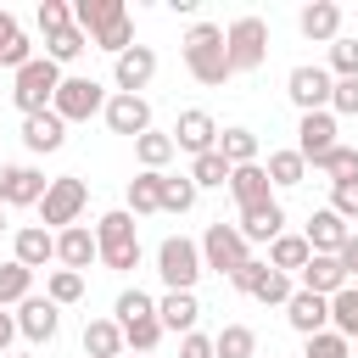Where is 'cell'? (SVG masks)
Here are the masks:
<instances>
[{"instance_id":"1","label":"cell","mask_w":358,"mask_h":358,"mask_svg":"<svg viewBox=\"0 0 358 358\" xmlns=\"http://www.w3.org/2000/svg\"><path fill=\"white\" fill-rule=\"evenodd\" d=\"M179 56H185V67H190V78L196 84H224V78H235L229 73V50H224V28L218 22H190V34H185V45H179Z\"/></svg>"},{"instance_id":"2","label":"cell","mask_w":358,"mask_h":358,"mask_svg":"<svg viewBox=\"0 0 358 358\" xmlns=\"http://www.w3.org/2000/svg\"><path fill=\"white\" fill-rule=\"evenodd\" d=\"M95 252H101V263H106L112 274L140 268V229H134L129 207H117V213H101V218H95Z\"/></svg>"},{"instance_id":"3","label":"cell","mask_w":358,"mask_h":358,"mask_svg":"<svg viewBox=\"0 0 358 358\" xmlns=\"http://www.w3.org/2000/svg\"><path fill=\"white\" fill-rule=\"evenodd\" d=\"M56 84H62V67H56L50 56H34L28 67H17V73H11V101H17V112H22V117L50 112Z\"/></svg>"},{"instance_id":"4","label":"cell","mask_w":358,"mask_h":358,"mask_svg":"<svg viewBox=\"0 0 358 358\" xmlns=\"http://www.w3.org/2000/svg\"><path fill=\"white\" fill-rule=\"evenodd\" d=\"M224 50H229V73H257L268 62V22L263 17H235L224 28Z\"/></svg>"},{"instance_id":"5","label":"cell","mask_w":358,"mask_h":358,"mask_svg":"<svg viewBox=\"0 0 358 358\" xmlns=\"http://www.w3.org/2000/svg\"><path fill=\"white\" fill-rule=\"evenodd\" d=\"M84 207H90L84 179H78V173H62V179H50V190H45V201H39V218H45L50 235H62V229H73V224L84 218Z\"/></svg>"},{"instance_id":"6","label":"cell","mask_w":358,"mask_h":358,"mask_svg":"<svg viewBox=\"0 0 358 358\" xmlns=\"http://www.w3.org/2000/svg\"><path fill=\"white\" fill-rule=\"evenodd\" d=\"M157 274H162L168 291H196V280H201V246L185 241V235H168L157 246Z\"/></svg>"},{"instance_id":"7","label":"cell","mask_w":358,"mask_h":358,"mask_svg":"<svg viewBox=\"0 0 358 358\" xmlns=\"http://www.w3.org/2000/svg\"><path fill=\"white\" fill-rule=\"evenodd\" d=\"M196 246H201V268H213V274H224V280L252 257V246L241 241V229H235V224H224V218H218V224H207V235H201Z\"/></svg>"},{"instance_id":"8","label":"cell","mask_w":358,"mask_h":358,"mask_svg":"<svg viewBox=\"0 0 358 358\" xmlns=\"http://www.w3.org/2000/svg\"><path fill=\"white\" fill-rule=\"evenodd\" d=\"M229 285H235L241 296L263 302V308H268V302H280V308H285V302H291V291H296V285H291V274H280V268H268V263H257V257H246V263L229 274Z\"/></svg>"},{"instance_id":"9","label":"cell","mask_w":358,"mask_h":358,"mask_svg":"<svg viewBox=\"0 0 358 358\" xmlns=\"http://www.w3.org/2000/svg\"><path fill=\"white\" fill-rule=\"evenodd\" d=\"M101 106H106V90H101L95 78H67V73H62L56 101H50V112H56L62 123H90Z\"/></svg>"},{"instance_id":"10","label":"cell","mask_w":358,"mask_h":358,"mask_svg":"<svg viewBox=\"0 0 358 358\" xmlns=\"http://www.w3.org/2000/svg\"><path fill=\"white\" fill-rule=\"evenodd\" d=\"M330 84H336V78H330L319 62H302V67L285 73V95H291L296 112H330Z\"/></svg>"},{"instance_id":"11","label":"cell","mask_w":358,"mask_h":358,"mask_svg":"<svg viewBox=\"0 0 358 358\" xmlns=\"http://www.w3.org/2000/svg\"><path fill=\"white\" fill-rule=\"evenodd\" d=\"M168 140H173V151H190V157H201V151H218V123H213V112H201V106H185V112H179V123L168 129Z\"/></svg>"},{"instance_id":"12","label":"cell","mask_w":358,"mask_h":358,"mask_svg":"<svg viewBox=\"0 0 358 358\" xmlns=\"http://www.w3.org/2000/svg\"><path fill=\"white\" fill-rule=\"evenodd\" d=\"M11 319H17V336H28L34 347L56 341V330H62V308H56L50 296H22Z\"/></svg>"},{"instance_id":"13","label":"cell","mask_w":358,"mask_h":358,"mask_svg":"<svg viewBox=\"0 0 358 358\" xmlns=\"http://www.w3.org/2000/svg\"><path fill=\"white\" fill-rule=\"evenodd\" d=\"M151 78H157V50H151V45H129L123 56H112V84H117V95H140Z\"/></svg>"},{"instance_id":"14","label":"cell","mask_w":358,"mask_h":358,"mask_svg":"<svg viewBox=\"0 0 358 358\" xmlns=\"http://www.w3.org/2000/svg\"><path fill=\"white\" fill-rule=\"evenodd\" d=\"M341 140H336V112H302V123H296V157L313 168L319 157H330Z\"/></svg>"},{"instance_id":"15","label":"cell","mask_w":358,"mask_h":358,"mask_svg":"<svg viewBox=\"0 0 358 358\" xmlns=\"http://www.w3.org/2000/svg\"><path fill=\"white\" fill-rule=\"evenodd\" d=\"M101 117H106V129H112V134L140 140V134L151 129V101H145V95H106Z\"/></svg>"},{"instance_id":"16","label":"cell","mask_w":358,"mask_h":358,"mask_svg":"<svg viewBox=\"0 0 358 358\" xmlns=\"http://www.w3.org/2000/svg\"><path fill=\"white\" fill-rule=\"evenodd\" d=\"M0 179H6V207H39L50 190V179L34 162H11V168H0Z\"/></svg>"},{"instance_id":"17","label":"cell","mask_w":358,"mask_h":358,"mask_svg":"<svg viewBox=\"0 0 358 358\" xmlns=\"http://www.w3.org/2000/svg\"><path fill=\"white\" fill-rule=\"evenodd\" d=\"M285 324L308 341V336H319V330H330V296H313V291H291V302H285Z\"/></svg>"},{"instance_id":"18","label":"cell","mask_w":358,"mask_h":358,"mask_svg":"<svg viewBox=\"0 0 358 358\" xmlns=\"http://www.w3.org/2000/svg\"><path fill=\"white\" fill-rule=\"evenodd\" d=\"M11 257H17L22 268H45V263H56V235H50L45 224H22V229L11 235Z\"/></svg>"},{"instance_id":"19","label":"cell","mask_w":358,"mask_h":358,"mask_svg":"<svg viewBox=\"0 0 358 358\" xmlns=\"http://www.w3.org/2000/svg\"><path fill=\"white\" fill-rule=\"evenodd\" d=\"M296 28H302V39L330 45V39H341V6L336 0H313V6L296 11Z\"/></svg>"},{"instance_id":"20","label":"cell","mask_w":358,"mask_h":358,"mask_svg":"<svg viewBox=\"0 0 358 358\" xmlns=\"http://www.w3.org/2000/svg\"><path fill=\"white\" fill-rule=\"evenodd\" d=\"M235 229H241V241H246V246H252V241H263V246H268L274 235H285V207H280V201H257V207H246V213H241V224H235Z\"/></svg>"},{"instance_id":"21","label":"cell","mask_w":358,"mask_h":358,"mask_svg":"<svg viewBox=\"0 0 358 358\" xmlns=\"http://www.w3.org/2000/svg\"><path fill=\"white\" fill-rule=\"evenodd\" d=\"M352 229L330 213V207H319V213H308V229H302V241H308V252H319V257H336L341 252V241H347Z\"/></svg>"},{"instance_id":"22","label":"cell","mask_w":358,"mask_h":358,"mask_svg":"<svg viewBox=\"0 0 358 358\" xmlns=\"http://www.w3.org/2000/svg\"><path fill=\"white\" fill-rule=\"evenodd\" d=\"M56 263L73 268V274H84L90 263H101V252H95V229H84V224L62 229V235H56Z\"/></svg>"},{"instance_id":"23","label":"cell","mask_w":358,"mask_h":358,"mask_svg":"<svg viewBox=\"0 0 358 358\" xmlns=\"http://www.w3.org/2000/svg\"><path fill=\"white\" fill-rule=\"evenodd\" d=\"M22 145H28L34 157L62 151V145H67V123H62L56 112H34V117H22Z\"/></svg>"},{"instance_id":"24","label":"cell","mask_w":358,"mask_h":358,"mask_svg":"<svg viewBox=\"0 0 358 358\" xmlns=\"http://www.w3.org/2000/svg\"><path fill=\"white\" fill-rule=\"evenodd\" d=\"M229 196H235V207H241V213H246V207H257V201H274V185H268L263 162L229 168Z\"/></svg>"},{"instance_id":"25","label":"cell","mask_w":358,"mask_h":358,"mask_svg":"<svg viewBox=\"0 0 358 358\" xmlns=\"http://www.w3.org/2000/svg\"><path fill=\"white\" fill-rule=\"evenodd\" d=\"M157 319H162V330H173V336H190V330H196V319H201V302H196V291H162V302H157Z\"/></svg>"},{"instance_id":"26","label":"cell","mask_w":358,"mask_h":358,"mask_svg":"<svg viewBox=\"0 0 358 358\" xmlns=\"http://www.w3.org/2000/svg\"><path fill=\"white\" fill-rule=\"evenodd\" d=\"M341 285H352V280L341 274V263H336V257H319V252H313V257H308V268L296 274V291H313V296H336Z\"/></svg>"},{"instance_id":"27","label":"cell","mask_w":358,"mask_h":358,"mask_svg":"<svg viewBox=\"0 0 358 358\" xmlns=\"http://www.w3.org/2000/svg\"><path fill=\"white\" fill-rule=\"evenodd\" d=\"M117 17H129V6L123 0H73V28L84 34V39H95L106 22H117Z\"/></svg>"},{"instance_id":"28","label":"cell","mask_w":358,"mask_h":358,"mask_svg":"<svg viewBox=\"0 0 358 358\" xmlns=\"http://www.w3.org/2000/svg\"><path fill=\"white\" fill-rule=\"evenodd\" d=\"M263 173H268V185H274V190H296V185L308 179V162L296 157V145H285V151H268Z\"/></svg>"},{"instance_id":"29","label":"cell","mask_w":358,"mask_h":358,"mask_svg":"<svg viewBox=\"0 0 358 358\" xmlns=\"http://www.w3.org/2000/svg\"><path fill=\"white\" fill-rule=\"evenodd\" d=\"M308 257H313V252H308L302 235H274V241H268V268H280V274H302Z\"/></svg>"},{"instance_id":"30","label":"cell","mask_w":358,"mask_h":358,"mask_svg":"<svg viewBox=\"0 0 358 358\" xmlns=\"http://www.w3.org/2000/svg\"><path fill=\"white\" fill-rule=\"evenodd\" d=\"M84 352H90V358H123V330H117V319H90V324H84Z\"/></svg>"},{"instance_id":"31","label":"cell","mask_w":358,"mask_h":358,"mask_svg":"<svg viewBox=\"0 0 358 358\" xmlns=\"http://www.w3.org/2000/svg\"><path fill=\"white\" fill-rule=\"evenodd\" d=\"M218 157L229 162V168H246V162H257V134L252 129H218Z\"/></svg>"},{"instance_id":"32","label":"cell","mask_w":358,"mask_h":358,"mask_svg":"<svg viewBox=\"0 0 358 358\" xmlns=\"http://www.w3.org/2000/svg\"><path fill=\"white\" fill-rule=\"evenodd\" d=\"M134 157H140V173H162V168L173 162V140H168L162 129H145V134L134 140Z\"/></svg>"},{"instance_id":"33","label":"cell","mask_w":358,"mask_h":358,"mask_svg":"<svg viewBox=\"0 0 358 358\" xmlns=\"http://www.w3.org/2000/svg\"><path fill=\"white\" fill-rule=\"evenodd\" d=\"M162 213V173H134L129 179V218Z\"/></svg>"},{"instance_id":"34","label":"cell","mask_w":358,"mask_h":358,"mask_svg":"<svg viewBox=\"0 0 358 358\" xmlns=\"http://www.w3.org/2000/svg\"><path fill=\"white\" fill-rule=\"evenodd\" d=\"M213 358H257V330L252 324H224L213 336Z\"/></svg>"},{"instance_id":"35","label":"cell","mask_w":358,"mask_h":358,"mask_svg":"<svg viewBox=\"0 0 358 358\" xmlns=\"http://www.w3.org/2000/svg\"><path fill=\"white\" fill-rule=\"evenodd\" d=\"M330 330L341 341H358V285H341L330 296Z\"/></svg>"},{"instance_id":"36","label":"cell","mask_w":358,"mask_h":358,"mask_svg":"<svg viewBox=\"0 0 358 358\" xmlns=\"http://www.w3.org/2000/svg\"><path fill=\"white\" fill-rule=\"evenodd\" d=\"M112 319H117V330H123V324H140V319H157V296H145L140 285H129V291H117Z\"/></svg>"},{"instance_id":"37","label":"cell","mask_w":358,"mask_h":358,"mask_svg":"<svg viewBox=\"0 0 358 358\" xmlns=\"http://www.w3.org/2000/svg\"><path fill=\"white\" fill-rule=\"evenodd\" d=\"M190 185H196V190H218V185H229V162H224L218 151L190 157Z\"/></svg>"},{"instance_id":"38","label":"cell","mask_w":358,"mask_h":358,"mask_svg":"<svg viewBox=\"0 0 358 358\" xmlns=\"http://www.w3.org/2000/svg\"><path fill=\"white\" fill-rule=\"evenodd\" d=\"M22 296H34V268H22V263L11 257V263H0V308H11V302H22Z\"/></svg>"},{"instance_id":"39","label":"cell","mask_w":358,"mask_h":358,"mask_svg":"<svg viewBox=\"0 0 358 358\" xmlns=\"http://www.w3.org/2000/svg\"><path fill=\"white\" fill-rule=\"evenodd\" d=\"M190 207H196L190 173H162V213H190Z\"/></svg>"},{"instance_id":"40","label":"cell","mask_w":358,"mask_h":358,"mask_svg":"<svg viewBox=\"0 0 358 358\" xmlns=\"http://www.w3.org/2000/svg\"><path fill=\"white\" fill-rule=\"evenodd\" d=\"M45 296H50L56 308H73V302L84 296V274H73V268H50V280H45Z\"/></svg>"},{"instance_id":"41","label":"cell","mask_w":358,"mask_h":358,"mask_svg":"<svg viewBox=\"0 0 358 358\" xmlns=\"http://www.w3.org/2000/svg\"><path fill=\"white\" fill-rule=\"evenodd\" d=\"M162 336H168V330H162V319H140V324H123V347H129V352H140V358H151Z\"/></svg>"},{"instance_id":"42","label":"cell","mask_w":358,"mask_h":358,"mask_svg":"<svg viewBox=\"0 0 358 358\" xmlns=\"http://www.w3.org/2000/svg\"><path fill=\"white\" fill-rule=\"evenodd\" d=\"M90 50V39L78 34V28H62V34H45V56L62 67V62H73V56H84Z\"/></svg>"},{"instance_id":"43","label":"cell","mask_w":358,"mask_h":358,"mask_svg":"<svg viewBox=\"0 0 358 358\" xmlns=\"http://www.w3.org/2000/svg\"><path fill=\"white\" fill-rule=\"evenodd\" d=\"M313 168H319V173H330V185H347V179H358V151H352V145H336V151H330V157H319Z\"/></svg>"},{"instance_id":"44","label":"cell","mask_w":358,"mask_h":358,"mask_svg":"<svg viewBox=\"0 0 358 358\" xmlns=\"http://www.w3.org/2000/svg\"><path fill=\"white\" fill-rule=\"evenodd\" d=\"M90 45H95V50H106V56H123V50L134 45V22H129V17H117V22H106Z\"/></svg>"},{"instance_id":"45","label":"cell","mask_w":358,"mask_h":358,"mask_svg":"<svg viewBox=\"0 0 358 358\" xmlns=\"http://www.w3.org/2000/svg\"><path fill=\"white\" fill-rule=\"evenodd\" d=\"M330 78H358V39H330V67H324Z\"/></svg>"},{"instance_id":"46","label":"cell","mask_w":358,"mask_h":358,"mask_svg":"<svg viewBox=\"0 0 358 358\" xmlns=\"http://www.w3.org/2000/svg\"><path fill=\"white\" fill-rule=\"evenodd\" d=\"M34 22H39V34H62V28H73V6L67 0H39Z\"/></svg>"},{"instance_id":"47","label":"cell","mask_w":358,"mask_h":358,"mask_svg":"<svg viewBox=\"0 0 358 358\" xmlns=\"http://www.w3.org/2000/svg\"><path fill=\"white\" fill-rule=\"evenodd\" d=\"M302 358H352V341H341L336 330H319V336H308Z\"/></svg>"},{"instance_id":"48","label":"cell","mask_w":358,"mask_h":358,"mask_svg":"<svg viewBox=\"0 0 358 358\" xmlns=\"http://www.w3.org/2000/svg\"><path fill=\"white\" fill-rule=\"evenodd\" d=\"M330 112L336 117H358V78H336L330 84Z\"/></svg>"},{"instance_id":"49","label":"cell","mask_w":358,"mask_h":358,"mask_svg":"<svg viewBox=\"0 0 358 358\" xmlns=\"http://www.w3.org/2000/svg\"><path fill=\"white\" fill-rule=\"evenodd\" d=\"M330 213H336L341 224H352V218H358V179H347V185H330Z\"/></svg>"},{"instance_id":"50","label":"cell","mask_w":358,"mask_h":358,"mask_svg":"<svg viewBox=\"0 0 358 358\" xmlns=\"http://www.w3.org/2000/svg\"><path fill=\"white\" fill-rule=\"evenodd\" d=\"M28 62H34V45H28V34H17V39L0 50V67H11V73H17V67H28Z\"/></svg>"},{"instance_id":"51","label":"cell","mask_w":358,"mask_h":358,"mask_svg":"<svg viewBox=\"0 0 358 358\" xmlns=\"http://www.w3.org/2000/svg\"><path fill=\"white\" fill-rule=\"evenodd\" d=\"M179 358H213V336H201V330L179 336Z\"/></svg>"},{"instance_id":"52","label":"cell","mask_w":358,"mask_h":358,"mask_svg":"<svg viewBox=\"0 0 358 358\" xmlns=\"http://www.w3.org/2000/svg\"><path fill=\"white\" fill-rule=\"evenodd\" d=\"M336 263H341V274H347V280L358 274V235H347V241H341V252H336Z\"/></svg>"},{"instance_id":"53","label":"cell","mask_w":358,"mask_h":358,"mask_svg":"<svg viewBox=\"0 0 358 358\" xmlns=\"http://www.w3.org/2000/svg\"><path fill=\"white\" fill-rule=\"evenodd\" d=\"M11 341H17V319L0 313V358H11Z\"/></svg>"},{"instance_id":"54","label":"cell","mask_w":358,"mask_h":358,"mask_svg":"<svg viewBox=\"0 0 358 358\" xmlns=\"http://www.w3.org/2000/svg\"><path fill=\"white\" fill-rule=\"evenodd\" d=\"M17 34H22V28H17V17H11V11H0V50H6Z\"/></svg>"},{"instance_id":"55","label":"cell","mask_w":358,"mask_h":358,"mask_svg":"<svg viewBox=\"0 0 358 358\" xmlns=\"http://www.w3.org/2000/svg\"><path fill=\"white\" fill-rule=\"evenodd\" d=\"M0 207H6V179H0Z\"/></svg>"},{"instance_id":"56","label":"cell","mask_w":358,"mask_h":358,"mask_svg":"<svg viewBox=\"0 0 358 358\" xmlns=\"http://www.w3.org/2000/svg\"><path fill=\"white\" fill-rule=\"evenodd\" d=\"M0 235H6V207H0Z\"/></svg>"},{"instance_id":"57","label":"cell","mask_w":358,"mask_h":358,"mask_svg":"<svg viewBox=\"0 0 358 358\" xmlns=\"http://www.w3.org/2000/svg\"><path fill=\"white\" fill-rule=\"evenodd\" d=\"M11 358H34V352H11Z\"/></svg>"},{"instance_id":"58","label":"cell","mask_w":358,"mask_h":358,"mask_svg":"<svg viewBox=\"0 0 358 358\" xmlns=\"http://www.w3.org/2000/svg\"><path fill=\"white\" fill-rule=\"evenodd\" d=\"M129 358H140V352H129Z\"/></svg>"},{"instance_id":"59","label":"cell","mask_w":358,"mask_h":358,"mask_svg":"<svg viewBox=\"0 0 358 358\" xmlns=\"http://www.w3.org/2000/svg\"><path fill=\"white\" fill-rule=\"evenodd\" d=\"M352 358H358V352H352Z\"/></svg>"}]
</instances>
